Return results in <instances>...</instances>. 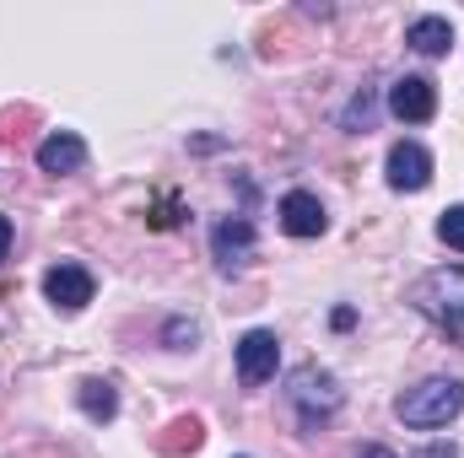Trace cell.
Here are the masks:
<instances>
[{
	"instance_id": "obj_1",
	"label": "cell",
	"mask_w": 464,
	"mask_h": 458,
	"mask_svg": "<svg viewBox=\"0 0 464 458\" xmlns=\"http://www.w3.org/2000/svg\"><path fill=\"white\" fill-rule=\"evenodd\" d=\"M411 308L438 324L449 340H464V264H443V270H427L416 286H411Z\"/></svg>"
},
{
	"instance_id": "obj_2",
	"label": "cell",
	"mask_w": 464,
	"mask_h": 458,
	"mask_svg": "<svg viewBox=\"0 0 464 458\" xmlns=\"http://www.w3.org/2000/svg\"><path fill=\"white\" fill-rule=\"evenodd\" d=\"M459 410H464V383L459 377H421L416 388H405V394L394 399V415H400L405 426H416V432H438V426H449Z\"/></svg>"
},
{
	"instance_id": "obj_3",
	"label": "cell",
	"mask_w": 464,
	"mask_h": 458,
	"mask_svg": "<svg viewBox=\"0 0 464 458\" xmlns=\"http://www.w3.org/2000/svg\"><path fill=\"white\" fill-rule=\"evenodd\" d=\"M286 399H292L297 421L314 432L319 421H330V415L346 405V388H341V377H335L330 367H319V361H303V367L286 377Z\"/></svg>"
},
{
	"instance_id": "obj_4",
	"label": "cell",
	"mask_w": 464,
	"mask_h": 458,
	"mask_svg": "<svg viewBox=\"0 0 464 458\" xmlns=\"http://www.w3.org/2000/svg\"><path fill=\"white\" fill-rule=\"evenodd\" d=\"M232 356H237V383L243 388H265L276 377V367H281V340H276V329H248L232 345Z\"/></svg>"
},
{
	"instance_id": "obj_5",
	"label": "cell",
	"mask_w": 464,
	"mask_h": 458,
	"mask_svg": "<svg viewBox=\"0 0 464 458\" xmlns=\"http://www.w3.org/2000/svg\"><path fill=\"white\" fill-rule=\"evenodd\" d=\"M383 178H389V189H400V195H421V189L432 184V151H427L421 140H394L389 157H383Z\"/></svg>"
},
{
	"instance_id": "obj_6",
	"label": "cell",
	"mask_w": 464,
	"mask_h": 458,
	"mask_svg": "<svg viewBox=\"0 0 464 458\" xmlns=\"http://www.w3.org/2000/svg\"><path fill=\"white\" fill-rule=\"evenodd\" d=\"M92 291H98V281H92V270L76 264V259H60V264L44 270V297H49L60 313H82V308L92 302Z\"/></svg>"
},
{
	"instance_id": "obj_7",
	"label": "cell",
	"mask_w": 464,
	"mask_h": 458,
	"mask_svg": "<svg viewBox=\"0 0 464 458\" xmlns=\"http://www.w3.org/2000/svg\"><path fill=\"white\" fill-rule=\"evenodd\" d=\"M211 253H217V270L222 275H237L254 259V222L248 216H222L211 227Z\"/></svg>"
},
{
	"instance_id": "obj_8",
	"label": "cell",
	"mask_w": 464,
	"mask_h": 458,
	"mask_svg": "<svg viewBox=\"0 0 464 458\" xmlns=\"http://www.w3.org/2000/svg\"><path fill=\"white\" fill-rule=\"evenodd\" d=\"M276 216H281V232H286V237H324V232H330V211H324V200L308 195V189L281 195Z\"/></svg>"
},
{
	"instance_id": "obj_9",
	"label": "cell",
	"mask_w": 464,
	"mask_h": 458,
	"mask_svg": "<svg viewBox=\"0 0 464 458\" xmlns=\"http://www.w3.org/2000/svg\"><path fill=\"white\" fill-rule=\"evenodd\" d=\"M389 114L400 119V124H427V119L438 114V87L427 76H400L389 87Z\"/></svg>"
},
{
	"instance_id": "obj_10",
	"label": "cell",
	"mask_w": 464,
	"mask_h": 458,
	"mask_svg": "<svg viewBox=\"0 0 464 458\" xmlns=\"http://www.w3.org/2000/svg\"><path fill=\"white\" fill-rule=\"evenodd\" d=\"M38 167L54 173V178L82 173V167H87V140H82L76 129H54V135H44V140H38Z\"/></svg>"
},
{
	"instance_id": "obj_11",
	"label": "cell",
	"mask_w": 464,
	"mask_h": 458,
	"mask_svg": "<svg viewBox=\"0 0 464 458\" xmlns=\"http://www.w3.org/2000/svg\"><path fill=\"white\" fill-rule=\"evenodd\" d=\"M405 43H411L421 60H443V54L454 49V22H449V16H416V22L405 27Z\"/></svg>"
},
{
	"instance_id": "obj_12",
	"label": "cell",
	"mask_w": 464,
	"mask_h": 458,
	"mask_svg": "<svg viewBox=\"0 0 464 458\" xmlns=\"http://www.w3.org/2000/svg\"><path fill=\"white\" fill-rule=\"evenodd\" d=\"M76 405H82L87 421H114L119 415V394H114L109 377H82L76 383Z\"/></svg>"
},
{
	"instance_id": "obj_13",
	"label": "cell",
	"mask_w": 464,
	"mask_h": 458,
	"mask_svg": "<svg viewBox=\"0 0 464 458\" xmlns=\"http://www.w3.org/2000/svg\"><path fill=\"white\" fill-rule=\"evenodd\" d=\"M372 114H378V98H372V87H362V92L351 98V109H346V119H341V124H346L351 135H362V129L372 124Z\"/></svg>"
},
{
	"instance_id": "obj_14",
	"label": "cell",
	"mask_w": 464,
	"mask_h": 458,
	"mask_svg": "<svg viewBox=\"0 0 464 458\" xmlns=\"http://www.w3.org/2000/svg\"><path fill=\"white\" fill-rule=\"evenodd\" d=\"M162 345H168V350H195V345H200V324H195V319H168Z\"/></svg>"
},
{
	"instance_id": "obj_15",
	"label": "cell",
	"mask_w": 464,
	"mask_h": 458,
	"mask_svg": "<svg viewBox=\"0 0 464 458\" xmlns=\"http://www.w3.org/2000/svg\"><path fill=\"white\" fill-rule=\"evenodd\" d=\"M438 237H443L449 248H459V253H464V205H449V211L438 216Z\"/></svg>"
},
{
	"instance_id": "obj_16",
	"label": "cell",
	"mask_w": 464,
	"mask_h": 458,
	"mask_svg": "<svg viewBox=\"0 0 464 458\" xmlns=\"http://www.w3.org/2000/svg\"><path fill=\"white\" fill-rule=\"evenodd\" d=\"M411 458H459V448L454 443H427V448H416Z\"/></svg>"
},
{
	"instance_id": "obj_17",
	"label": "cell",
	"mask_w": 464,
	"mask_h": 458,
	"mask_svg": "<svg viewBox=\"0 0 464 458\" xmlns=\"http://www.w3.org/2000/svg\"><path fill=\"white\" fill-rule=\"evenodd\" d=\"M11 237H16V227H11V216L0 211V264L11 259Z\"/></svg>"
},
{
	"instance_id": "obj_18",
	"label": "cell",
	"mask_w": 464,
	"mask_h": 458,
	"mask_svg": "<svg viewBox=\"0 0 464 458\" xmlns=\"http://www.w3.org/2000/svg\"><path fill=\"white\" fill-rule=\"evenodd\" d=\"M362 458H400V453H389L383 443H367V448H362Z\"/></svg>"
}]
</instances>
